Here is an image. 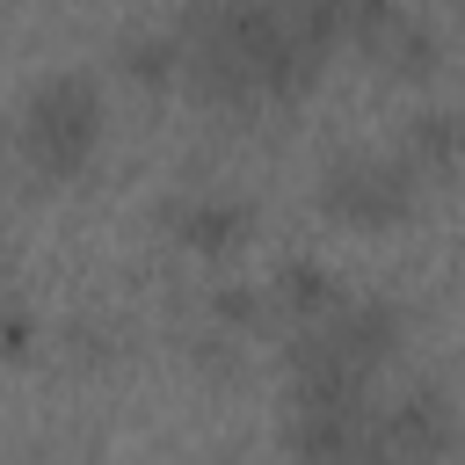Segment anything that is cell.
I'll use <instances>...</instances> for the list:
<instances>
[{"label": "cell", "mask_w": 465, "mask_h": 465, "mask_svg": "<svg viewBox=\"0 0 465 465\" xmlns=\"http://www.w3.org/2000/svg\"><path fill=\"white\" fill-rule=\"evenodd\" d=\"M102 131H109V102L102 80L80 65H51L15 109V153L44 182H80L87 160L102 153Z\"/></svg>", "instance_id": "1"}, {"label": "cell", "mask_w": 465, "mask_h": 465, "mask_svg": "<svg viewBox=\"0 0 465 465\" xmlns=\"http://www.w3.org/2000/svg\"><path fill=\"white\" fill-rule=\"evenodd\" d=\"M421 196V167L400 145H341L320 160V211L349 232H392L407 225Z\"/></svg>", "instance_id": "2"}, {"label": "cell", "mask_w": 465, "mask_h": 465, "mask_svg": "<svg viewBox=\"0 0 465 465\" xmlns=\"http://www.w3.org/2000/svg\"><path fill=\"white\" fill-rule=\"evenodd\" d=\"M349 44L385 73V80H429L443 65V36L429 15L407 0H349Z\"/></svg>", "instance_id": "3"}, {"label": "cell", "mask_w": 465, "mask_h": 465, "mask_svg": "<svg viewBox=\"0 0 465 465\" xmlns=\"http://www.w3.org/2000/svg\"><path fill=\"white\" fill-rule=\"evenodd\" d=\"M160 225L189 254H240L254 240V196H240V189H182V196H167Z\"/></svg>", "instance_id": "4"}, {"label": "cell", "mask_w": 465, "mask_h": 465, "mask_svg": "<svg viewBox=\"0 0 465 465\" xmlns=\"http://www.w3.org/2000/svg\"><path fill=\"white\" fill-rule=\"evenodd\" d=\"M450 443H458V421L436 385H407L400 400H385L371 414V450H385V458H443Z\"/></svg>", "instance_id": "5"}, {"label": "cell", "mask_w": 465, "mask_h": 465, "mask_svg": "<svg viewBox=\"0 0 465 465\" xmlns=\"http://www.w3.org/2000/svg\"><path fill=\"white\" fill-rule=\"evenodd\" d=\"M400 153H407L421 174H450V167L465 160V109H443V102L414 109V116L400 124Z\"/></svg>", "instance_id": "6"}, {"label": "cell", "mask_w": 465, "mask_h": 465, "mask_svg": "<svg viewBox=\"0 0 465 465\" xmlns=\"http://www.w3.org/2000/svg\"><path fill=\"white\" fill-rule=\"evenodd\" d=\"M334 298H341V283H334V269L312 262V254H298V262H283V269L269 276V305L291 312V320H320Z\"/></svg>", "instance_id": "7"}, {"label": "cell", "mask_w": 465, "mask_h": 465, "mask_svg": "<svg viewBox=\"0 0 465 465\" xmlns=\"http://www.w3.org/2000/svg\"><path fill=\"white\" fill-rule=\"evenodd\" d=\"M116 58H124V73L138 87H167L182 73V29H138V36L116 44Z\"/></svg>", "instance_id": "8"}, {"label": "cell", "mask_w": 465, "mask_h": 465, "mask_svg": "<svg viewBox=\"0 0 465 465\" xmlns=\"http://www.w3.org/2000/svg\"><path fill=\"white\" fill-rule=\"evenodd\" d=\"M29 349H36V312L15 291H0V363H22Z\"/></svg>", "instance_id": "9"}]
</instances>
